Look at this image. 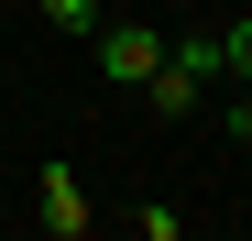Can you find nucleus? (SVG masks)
Instances as JSON below:
<instances>
[{"instance_id": "2", "label": "nucleus", "mask_w": 252, "mask_h": 241, "mask_svg": "<svg viewBox=\"0 0 252 241\" xmlns=\"http://www.w3.org/2000/svg\"><path fill=\"white\" fill-rule=\"evenodd\" d=\"M33 219H44V241H88V186H77V165H44L33 176Z\"/></svg>"}, {"instance_id": "3", "label": "nucleus", "mask_w": 252, "mask_h": 241, "mask_svg": "<svg viewBox=\"0 0 252 241\" xmlns=\"http://www.w3.org/2000/svg\"><path fill=\"white\" fill-rule=\"evenodd\" d=\"M132 99H143V110H154V120H197V110H208V77H187V66H176V55H164V66H154V77H143V88H132Z\"/></svg>"}, {"instance_id": "5", "label": "nucleus", "mask_w": 252, "mask_h": 241, "mask_svg": "<svg viewBox=\"0 0 252 241\" xmlns=\"http://www.w3.org/2000/svg\"><path fill=\"white\" fill-rule=\"evenodd\" d=\"M220 44H230V77H252V11H241V22L220 33Z\"/></svg>"}, {"instance_id": "4", "label": "nucleus", "mask_w": 252, "mask_h": 241, "mask_svg": "<svg viewBox=\"0 0 252 241\" xmlns=\"http://www.w3.org/2000/svg\"><path fill=\"white\" fill-rule=\"evenodd\" d=\"M33 11H44L55 33H99V0H33Z\"/></svg>"}, {"instance_id": "1", "label": "nucleus", "mask_w": 252, "mask_h": 241, "mask_svg": "<svg viewBox=\"0 0 252 241\" xmlns=\"http://www.w3.org/2000/svg\"><path fill=\"white\" fill-rule=\"evenodd\" d=\"M88 55H99V77H110V88L132 99L143 77L164 66V33H154V22H99V33H88Z\"/></svg>"}, {"instance_id": "6", "label": "nucleus", "mask_w": 252, "mask_h": 241, "mask_svg": "<svg viewBox=\"0 0 252 241\" xmlns=\"http://www.w3.org/2000/svg\"><path fill=\"white\" fill-rule=\"evenodd\" d=\"M164 11H187V0H164Z\"/></svg>"}]
</instances>
